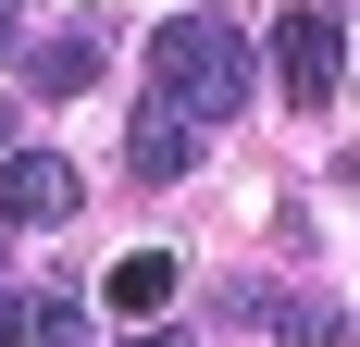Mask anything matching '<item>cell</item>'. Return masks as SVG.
<instances>
[{
  "mask_svg": "<svg viewBox=\"0 0 360 347\" xmlns=\"http://www.w3.org/2000/svg\"><path fill=\"white\" fill-rule=\"evenodd\" d=\"M149 100L174 112V124H224V112L249 100V37L224 25V13H174V25L149 37Z\"/></svg>",
  "mask_w": 360,
  "mask_h": 347,
  "instance_id": "obj_1",
  "label": "cell"
},
{
  "mask_svg": "<svg viewBox=\"0 0 360 347\" xmlns=\"http://www.w3.org/2000/svg\"><path fill=\"white\" fill-rule=\"evenodd\" d=\"M274 63H286L298 112H335V87H348V25H335V13H286V25H274Z\"/></svg>",
  "mask_w": 360,
  "mask_h": 347,
  "instance_id": "obj_2",
  "label": "cell"
},
{
  "mask_svg": "<svg viewBox=\"0 0 360 347\" xmlns=\"http://www.w3.org/2000/svg\"><path fill=\"white\" fill-rule=\"evenodd\" d=\"M75 199H87V174L63 149H13L0 162V223H75Z\"/></svg>",
  "mask_w": 360,
  "mask_h": 347,
  "instance_id": "obj_3",
  "label": "cell"
},
{
  "mask_svg": "<svg viewBox=\"0 0 360 347\" xmlns=\"http://www.w3.org/2000/svg\"><path fill=\"white\" fill-rule=\"evenodd\" d=\"M186 137H199V124H174V112L149 100L137 124H124V162H137V186H174V174H186Z\"/></svg>",
  "mask_w": 360,
  "mask_h": 347,
  "instance_id": "obj_4",
  "label": "cell"
},
{
  "mask_svg": "<svg viewBox=\"0 0 360 347\" xmlns=\"http://www.w3.org/2000/svg\"><path fill=\"white\" fill-rule=\"evenodd\" d=\"M100 298H112L124 322H149V310H174V261H162V248H137V261H112V273H100Z\"/></svg>",
  "mask_w": 360,
  "mask_h": 347,
  "instance_id": "obj_5",
  "label": "cell"
},
{
  "mask_svg": "<svg viewBox=\"0 0 360 347\" xmlns=\"http://www.w3.org/2000/svg\"><path fill=\"white\" fill-rule=\"evenodd\" d=\"M25 87L37 100H87V87H100V37H50V50L25 63Z\"/></svg>",
  "mask_w": 360,
  "mask_h": 347,
  "instance_id": "obj_6",
  "label": "cell"
},
{
  "mask_svg": "<svg viewBox=\"0 0 360 347\" xmlns=\"http://www.w3.org/2000/svg\"><path fill=\"white\" fill-rule=\"evenodd\" d=\"M25 347H87V285H37V322Z\"/></svg>",
  "mask_w": 360,
  "mask_h": 347,
  "instance_id": "obj_7",
  "label": "cell"
},
{
  "mask_svg": "<svg viewBox=\"0 0 360 347\" xmlns=\"http://www.w3.org/2000/svg\"><path fill=\"white\" fill-rule=\"evenodd\" d=\"M25 322H37V298H25V285H0V347H25Z\"/></svg>",
  "mask_w": 360,
  "mask_h": 347,
  "instance_id": "obj_8",
  "label": "cell"
},
{
  "mask_svg": "<svg viewBox=\"0 0 360 347\" xmlns=\"http://www.w3.org/2000/svg\"><path fill=\"white\" fill-rule=\"evenodd\" d=\"M0 50H13V0H0Z\"/></svg>",
  "mask_w": 360,
  "mask_h": 347,
  "instance_id": "obj_9",
  "label": "cell"
},
{
  "mask_svg": "<svg viewBox=\"0 0 360 347\" xmlns=\"http://www.w3.org/2000/svg\"><path fill=\"white\" fill-rule=\"evenodd\" d=\"M0 137H13V100H0Z\"/></svg>",
  "mask_w": 360,
  "mask_h": 347,
  "instance_id": "obj_10",
  "label": "cell"
},
{
  "mask_svg": "<svg viewBox=\"0 0 360 347\" xmlns=\"http://www.w3.org/2000/svg\"><path fill=\"white\" fill-rule=\"evenodd\" d=\"M137 347H174V335H137Z\"/></svg>",
  "mask_w": 360,
  "mask_h": 347,
  "instance_id": "obj_11",
  "label": "cell"
}]
</instances>
